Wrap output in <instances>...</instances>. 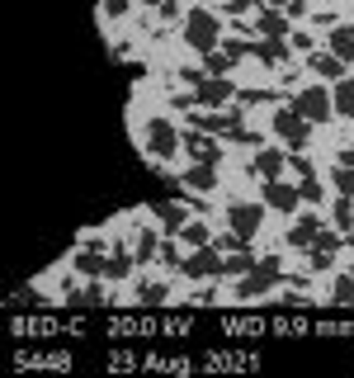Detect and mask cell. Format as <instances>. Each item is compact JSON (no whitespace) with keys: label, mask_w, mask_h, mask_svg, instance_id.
Returning <instances> with one entry per match:
<instances>
[{"label":"cell","mask_w":354,"mask_h":378,"mask_svg":"<svg viewBox=\"0 0 354 378\" xmlns=\"http://www.w3.org/2000/svg\"><path fill=\"white\" fill-rule=\"evenodd\" d=\"M185 43L199 47V52H213V43H217V19L208 15V10H189V19H185Z\"/></svg>","instance_id":"1"},{"label":"cell","mask_w":354,"mask_h":378,"mask_svg":"<svg viewBox=\"0 0 354 378\" xmlns=\"http://www.w3.org/2000/svg\"><path fill=\"white\" fill-rule=\"evenodd\" d=\"M331 104H336V99H331V90H322V85H312V90H303L298 99H293V109L303 114L307 123H322V118H331Z\"/></svg>","instance_id":"2"},{"label":"cell","mask_w":354,"mask_h":378,"mask_svg":"<svg viewBox=\"0 0 354 378\" xmlns=\"http://www.w3.org/2000/svg\"><path fill=\"white\" fill-rule=\"evenodd\" d=\"M147 152L152 157H175L180 152V133L170 128V118H152L147 123Z\"/></svg>","instance_id":"3"},{"label":"cell","mask_w":354,"mask_h":378,"mask_svg":"<svg viewBox=\"0 0 354 378\" xmlns=\"http://www.w3.org/2000/svg\"><path fill=\"white\" fill-rule=\"evenodd\" d=\"M274 133H279L283 142H293V147H303V142H307V118H303V114L288 104V109L274 114Z\"/></svg>","instance_id":"4"},{"label":"cell","mask_w":354,"mask_h":378,"mask_svg":"<svg viewBox=\"0 0 354 378\" xmlns=\"http://www.w3.org/2000/svg\"><path fill=\"white\" fill-rule=\"evenodd\" d=\"M260 218H264V213H260V208H255V204H236V208H231V213H227L231 232L241 236V241H246V236H255V232H260Z\"/></svg>","instance_id":"5"},{"label":"cell","mask_w":354,"mask_h":378,"mask_svg":"<svg viewBox=\"0 0 354 378\" xmlns=\"http://www.w3.org/2000/svg\"><path fill=\"white\" fill-rule=\"evenodd\" d=\"M298 199H303V189H293V185H269L264 189V204L269 208H279V213H293V208H298Z\"/></svg>","instance_id":"6"},{"label":"cell","mask_w":354,"mask_h":378,"mask_svg":"<svg viewBox=\"0 0 354 378\" xmlns=\"http://www.w3.org/2000/svg\"><path fill=\"white\" fill-rule=\"evenodd\" d=\"M217 269H227V265H222V255L208 251V246H199V251L185 260V274H217Z\"/></svg>","instance_id":"7"},{"label":"cell","mask_w":354,"mask_h":378,"mask_svg":"<svg viewBox=\"0 0 354 378\" xmlns=\"http://www.w3.org/2000/svg\"><path fill=\"white\" fill-rule=\"evenodd\" d=\"M317 236H322V218H312V213H307V218L293 222L288 241H293V246H317Z\"/></svg>","instance_id":"8"},{"label":"cell","mask_w":354,"mask_h":378,"mask_svg":"<svg viewBox=\"0 0 354 378\" xmlns=\"http://www.w3.org/2000/svg\"><path fill=\"white\" fill-rule=\"evenodd\" d=\"M312 71L326 80H345V57H336V52H317L312 57Z\"/></svg>","instance_id":"9"},{"label":"cell","mask_w":354,"mask_h":378,"mask_svg":"<svg viewBox=\"0 0 354 378\" xmlns=\"http://www.w3.org/2000/svg\"><path fill=\"white\" fill-rule=\"evenodd\" d=\"M331 52L345 57V62H354V24H340V29L331 33Z\"/></svg>","instance_id":"10"},{"label":"cell","mask_w":354,"mask_h":378,"mask_svg":"<svg viewBox=\"0 0 354 378\" xmlns=\"http://www.w3.org/2000/svg\"><path fill=\"white\" fill-rule=\"evenodd\" d=\"M199 99L203 104H222V99H231V80H199Z\"/></svg>","instance_id":"11"},{"label":"cell","mask_w":354,"mask_h":378,"mask_svg":"<svg viewBox=\"0 0 354 378\" xmlns=\"http://www.w3.org/2000/svg\"><path fill=\"white\" fill-rule=\"evenodd\" d=\"M336 114L354 118V80H336Z\"/></svg>","instance_id":"12"},{"label":"cell","mask_w":354,"mask_h":378,"mask_svg":"<svg viewBox=\"0 0 354 378\" xmlns=\"http://www.w3.org/2000/svg\"><path fill=\"white\" fill-rule=\"evenodd\" d=\"M255 171L260 175H279L283 171V152H260V157H255Z\"/></svg>","instance_id":"13"},{"label":"cell","mask_w":354,"mask_h":378,"mask_svg":"<svg viewBox=\"0 0 354 378\" xmlns=\"http://www.w3.org/2000/svg\"><path fill=\"white\" fill-rule=\"evenodd\" d=\"M180 232H185L189 246H208V227H203V222H189V227H180Z\"/></svg>","instance_id":"14"},{"label":"cell","mask_w":354,"mask_h":378,"mask_svg":"<svg viewBox=\"0 0 354 378\" xmlns=\"http://www.w3.org/2000/svg\"><path fill=\"white\" fill-rule=\"evenodd\" d=\"M189 147H194V157L199 161H217V147L208 138H189Z\"/></svg>","instance_id":"15"},{"label":"cell","mask_w":354,"mask_h":378,"mask_svg":"<svg viewBox=\"0 0 354 378\" xmlns=\"http://www.w3.org/2000/svg\"><path fill=\"white\" fill-rule=\"evenodd\" d=\"M336 189L354 199V166H340V171H336Z\"/></svg>","instance_id":"16"},{"label":"cell","mask_w":354,"mask_h":378,"mask_svg":"<svg viewBox=\"0 0 354 378\" xmlns=\"http://www.w3.org/2000/svg\"><path fill=\"white\" fill-rule=\"evenodd\" d=\"M189 185H194V189H213L217 180H213V171H208V166H199V171H189Z\"/></svg>","instance_id":"17"},{"label":"cell","mask_w":354,"mask_h":378,"mask_svg":"<svg viewBox=\"0 0 354 378\" xmlns=\"http://www.w3.org/2000/svg\"><path fill=\"white\" fill-rule=\"evenodd\" d=\"M336 222H340V227H354V204H350V194L336 204Z\"/></svg>","instance_id":"18"},{"label":"cell","mask_w":354,"mask_h":378,"mask_svg":"<svg viewBox=\"0 0 354 378\" xmlns=\"http://www.w3.org/2000/svg\"><path fill=\"white\" fill-rule=\"evenodd\" d=\"M260 33L264 38H279V33H283V19L279 15H260Z\"/></svg>","instance_id":"19"},{"label":"cell","mask_w":354,"mask_h":378,"mask_svg":"<svg viewBox=\"0 0 354 378\" xmlns=\"http://www.w3.org/2000/svg\"><path fill=\"white\" fill-rule=\"evenodd\" d=\"M336 303H340V307H350V303H354V279H340L336 284Z\"/></svg>","instance_id":"20"},{"label":"cell","mask_w":354,"mask_h":378,"mask_svg":"<svg viewBox=\"0 0 354 378\" xmlns=\"http://www.w3.org/2000/svg\"><path fill=\"white\" fill-rule=\"evenodd\" d=\"M152 251H156V236L142 232V236H138V260H152Z\"/></svg>","instance_id":"21"},{"label":"cell","mask_w":354,"mask_h":378,"mask_svg":"<svg viewBox=\"0 0 354 378\" xmlns=\"http://www.w3.org/2000/svg\"><path fill=\"white\" fill-rule=\"evenodd\" d=\"M260 57H269V62H279V57H283V43H279V38H269V43H260Z\"/></svg>","instance_id":"22"},{"label":"cell","mask_w":354,"mask_h":378,"mask_svg":"<svg viewBox=\"0 0 354 378\" xmlns=\"http://www.w3.org/2000/svg\"><path fill=\"white\" fill-rule=\"evenodd\" d=\"M298 189H303V199H322V185H317V180H303Z\"/></svg>","instance_id":"23"},{"label":"cell","mask_w":354,"mask_h":378,"mask_svg":"<svg viewBox=\"0 0 354 378\" xmlns=\"http://www.w3.org/2000/svg\"><path fill=\"white\" fill-rule=\"evenodd\" d=\"M208 71H217V76H222V71H227V57H217V52H208Z\"/></svg>","instance_id":"24"},{"label":"cell","mask_w":354,"mask_h":378,"mask_svg":"<svg viewBox=\"0 0 354 378\" xmlns=\"http://www.w3.org/2000/svg\"><path fill=\"white\" fill-rule=\"evenodd\" d=\"M241 269H250L246 255H236V260H227V274H241Z\"/></svg>","instance_id":"25"},{"label":"cell","mask_w":354,"mask_h":378,"mask_svg":"<svg viewBox=\"0 0 354 378\" xmlns=\"http://www.w3.org/2000/svg\"><path fill=\"white\" fill-rule=\"evenodd\" d=\"M340 166H354V147H345V152H340Z\"/></svg>","instance_id":"26"},{"label":"cell","mask_w":354,"mask_h":378,"mask_svg":"<svg viewBox=\"0 0 354 378\" xmlns=\"http://www.w3.org/2000/svg\"><path fill=\"white\" fill-rule=\"evenodd\" d=\"M142 5H152V0H142Z\"/></svg>","instance_id":"27"}]
</instances>
